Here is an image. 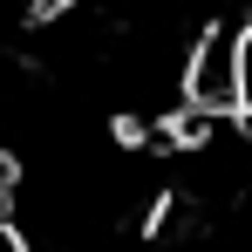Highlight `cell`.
Here are the masks:
<instances>
[{
    "mask_svg": "<svg viewBox=\"0 0 252 252\" xmlns=\"http://www.w3.org/2000/svg\"><path fill=\"white\" fill-rule=\"evenodd\" d=\"M184 109L205 116L239 109V28H205L184 48Z\"/></svg>",
    "mask_w": 252,
    "mask_h": 252,
    "instance_id": "6da1fadb",
    "label": "cell"
},
{
    "mask_svg": "<svg viewBox=\"0 0 252 252\" xmlns=\"http://www.w3.org/2000/svg\"><path fill=\"white\" fill-rule=\"evenodd\" d=\"M239 109L252 116V21L239 28Z\"/></svg>",
    "mask_w": 252,
    "mask_h": 252,
    "instance_id": "7a4b0ae2",
    "label": "cell"
}]
</instances>
